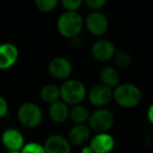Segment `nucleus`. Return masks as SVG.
<instances>
[{
	"mask_svg": "<svg viewBox=\"0 0 153 153\" xmlns=\"http://www.w3.org/2000/svg\"><path fill=\"white\" fill-rule=\"evenodd\" d=\"M84 27V19L78 12H64L57 21V30L67 39L78 38Z\"/></svg>",
	"mask_w": 153,
	"mask_h": 153,
	"instance_id": "f257e3e1",
	"label": "nucleus"
},
{
	"mask_svg": "<svg viewBox=\"0 0 153 153\" xmlns=\"http://www.w3.org/2000/svg\"><path fill=\"white\" fill-rule=\"evenodd\" d=\"M87 97V89L83 82L76 79H68L60 86V99L68 106L82 104Z\"/></svg>",
	"mask_w": 153,
	"mask_h": 153,
	"instance_id": "f03ea898",
	"label": "nucleus"
},
{
	"mask_svg": "<svg viewBox=\"0 0 153 153\" xmlns=\"http://www.w3.org/2000/svg\"><path fill=\"white\" fill-rule=\"evenodd\" d=\"M143 99L142 90L138 86L132 83L120 84L113 90V100L123 108H134Z\"/></svg>",
	"mask_w": 153,
	"mask_h": 153,
	"instance_id": "7ed1b4c3",
	"label": "nucleus"
},
{
	"mask_svg": "<svg viewBox=\"0 0 153 153\" xmlns=\"http://www.w3.org/2000/svg\"><path fill=\"white\" fill-rule=\"evenodd\" d=\"M17 117L21 125L33 129L38 127L42 123L43 113L38 104L33 102H25L20 105Z\"/></svg>",
	"mask_w": 153,
	"mask_h": 153,
	"instance_id": "20e7f679",
	"label": "nucleus"
},
{
	"mask_svg": "<svg viewBox=\"0 0 153 153\" xmlns=\"http://www.w3.org/2000/svg\"><path fill=\"white\" fill-rule=\"evenodd\" d=\"M114 124V115L106 108H100L90 113L88 127L97 133H106Z\"/></svg>",
	"mask_w": 153,
	"mask_h": 153,
	"instance_id": "39448f33",
	"label": "nucleus"
},
{
	"mask_svg": "<svg viewBox=\"0 0 153 153\" xmlns=\"http://www.w3.org/2000/svg\"><path fill=\"white\" fill-rule=\"evenodd\" d=\"M48 72L57 80H68L72 74V64L64 57H56L48 63Z\"/></svg>",
	"mask_w": 153,
	"mask_h": 153,
	"instance_id": "423d86ee",
	"label": "nucleus"
},
{
	"mask_svg": "<svg viewBox=\"0 0 153 153\" xmlns=\"http://www.w3.org/2000/svg\"><path fill=\"white\" fill-rule=\"evenodd\" d=\"M85 25L90 34L100 37L107 33L109 28V21L106 16L101 12H91L86 17Z\"/></svg>",
	"mask_w": 153,
	"mask_h": 153,
	"instance_id": "0eeeda50",
	"label": "nucleus"
},
{
	"mask_svg": "<svg viewBox=\"0 0 153 153\" xmlns=\"http://www.w3.org/2000/svg\"><path fill=\"white\" fill-rule=\"evenodd\" d=\"M90 104L96 107H104L113 99V90L103 84L96 85L87 92Z\"/></svg>",
	"mask_w": 153,
	"mask_h": 153,
	"instance_id": "6e6552de",
	"label": "nucleus"
},
{
	"mask_svg": "<svg viewBox=\"0 0 153 153\" xmlns=\"http://www.w3.org/2000/svg\"><path fill=\"white\" fill-rule=\"evenodd\" d=\"M1 143L7 151H21L24 147V136L16 128H7L1 134Z\"/></svg>",
	"mask_w": 153,
	"mask_h": 153,
	"instance_id": "1a4fd4ad",
	"label": "nucleus"
},
{
	"mask_svg": "<svg viewBox=\"0 0 153 153\" xmlns=\"http://www.w3.org/2000/svg\"><path fill=\"white\" fill-rule=\"evenodd\" d=\"M115 51L114 44L106 39L98 40L91 47L92 57L99 62H108L110 59H113Z\"/></svg>",
	"mask_w": 153,
	"mask_h": 153,
	"instance_id": "9d476101",
	"label": "nucleus"
},
{
	"mask_svg": "<svg viewBox=\"0 0 153 153\" xmlns=\"http://www.w3.org/2000/svg\"><path fill=\"white\" fill-rule=\"evenodd\" d=\"M19 51L13 43L0 44V70H7L13 67L18 61Z\"/></svg>",
	"mask_w": 153,
	"mask_h": 153,
	"instance_id": "9b49d317",
	"label": "nucleus"
},
{
	"mask_svg": "<svg viewBox=\"0 0 153 153\" xmlns=\"http://www.w3.org/2000/svg\"><path fill=\"white\" fill-rule=\"evenodd\" d=\"M46 153H71V145L68 138L60 134H53L45 140L43 145Z\"/></svg>",
	"mask_w": 153,
	"mask_h": 153,
	"instance_id": "f8f14e48",
	"label": "nucleus"
},
{
	"mask_svg": "<svg viewBox=\"0 0 153 153\" xmlns=\"http://www.w3.org/2000/svg\"><path fill=\"white\" fill-rule=\"evenodd\" d=\"M114 138L108 132L106 133H97L89 140L94 153H110L114 148Z\"/></svg>",
	"mask_w": 153,
	"mask_h": 153,
	"instance_id": "ddd939ff",
	"label": "nucleus"
},
{
	"mask_svg": "<svg viewBox=\"0 0 153 153\" xmlns=\"http://www.w3.org/2000/svg\"><path fill=\"white\" fill-rule=\"evenodd\" d=\"M90 135H91V130L86 124L74 125L68 132V140L70 145L76 147H84L91 138Z\"/></svg>",
	"mask_w": 153,
	"mask_h": 153,
	"instance_id": "4468645a",
	"label": "nucleus"
},
{
	"mask_svg": "<svg viewBox=\"0 0 153 153\" xmlns=\"http://www.w3.org/2000/svg\"><path fill=\"white\" fill-rule=\"evenodd\" d=\"M69 106L59 100L51 104L48 108V117L55 123L62 124L69 119Z\"/></svg>",
	"mask_w": 153,
	"mask_h": 153,
	"instance_id": "2eb2a0df",
	"label": "nucleus"
},
{
	"mask_svg": "<svg viewBox=\"0 0 153 153\" xmlns=\"http://www.w3.org/2000/svg\"><path fill=\"white\" fill-rule=\"evenodd\" d=\"M100 80L103 85L109 88H115L120 85L121 76H120L119 69L112 66L104 67L100 72Z\"/></svg>",
	"mask_w": 153,
	"mask_h": 153,
	"instance_id": "dca6fc26",
	"label": "nucleus"
},
{
	"mask_svg": "<svg viewBox=\"0 0 153 153\" xmlns=\"http://www.w3.org/2000/svg\"><path fill=\"white\" fill-rule=\"evenodd\" d=\"M90 117V113L88 109L83 105H76L72 106L69 110V119L71 120L76 125H82L88 122Z\"/></svg>",
	"mask_w": 153,
	"mask_h": 153,
	"instance_id": "f3484780",
	"label": "nucleus"
},
{
	"mask_svg": "<svg viewBox=\"0 0 153 153\" xmlns=\"http://www.w3.org/2000/svg\"><path fill=\"white\" fill-rule=\"evenodd\" d=\"M40 98L41 100L48 104L57 102L60 100V87L53 84H47L43 86L40 90Z\"/></svg>",
	"mask_w": 153,
	"mask_h": 153,
	"instance_id": "a211bd4d",
	"label": "nucleus"
},
{
	"mask_svg": "<svg viewBox=\"0 0 153 153\" xmlns=\"http://www.w3.org/2000/svg\"><path fill=\"white\" fill-rule=\"evenodd\" d=\"M113 61L117 67L119 68H127L131 65L132 63V57L129 53L125 51H115L113 56Z\"/></svg>",
	"mask_w": 153,
	"mask_h": 153,
	"instance_id": "6ab92c4d",
	"label": "nucleus"
},
{
	"mask_svg": "<svg viewBox=\"0 0 153 153\" xmlns=\"http://www.w3.org/2000/svg\"><path fill=\"white\" fill-rule=\"evenodd\" d=\"M58 3L59 2H58L57 0H36L35 1L37 9L40 12H43V13L53 12L57 7Z\"/></svg>",
	"mask_w": 153,
	"mask_h": 153,
	"instance_id": "aec40b11",
	"label": "nucleus"
},
{
	"mask_svg": "<svg viewBox=\"0 0 153 153\" xmlns=\"http://www.w3.org/2000/svg\"><path fill=\"white\" fill-rule=\"evenodd\" d=\"M21 153H46L43 145L37 142H30L24 145L21 149Z\"/></svg>",
	"mask_w": 153,
	"mask_h": 153,
	"instance_id": "412c9836",
	"label": "nucleus"
},
{
	"mask_svg": "<svg viewBox=\"0 0 153 153\" xmlns=\"http://www.w3.org/2000/svg\"><path fill=\"white\" fill-rule=\"evenodd\" d=\"M65 12H78V10L83 4L82 0H63L61 2Z\"/></svg>",
	"mask_w": 153,
	"mask_h": 153,
	"instance_id": "4be33fe9",
	"label": "nucleus"
},
{
	"mask_svg": "<svg viewBox=\"0 0 153 153\" xmlns=\"http://www.w3.org/2000/svg\"><path fill=\"white\" fill-rule=\"evenodd\" d=\"M85 4L94 12H98L106 4V0H85Z\"/></svg>",
	"mask_w": 153,
	"mask_h": 153,
	"instance_id": "5701e85b",
	"label": "nucleus"
},
{
	"mask_svg": "<svg viewBox=\"0 0 153 153\" xmlns=\"http://www.w3.org/2000/svg\"><path fill=\"white\" fill-rule=\"evenodd\" d=\"M9 112V103L3 97L0 96V119H3Z\"/></svg>",
	"mask_w": 153,
	"mask_h": 153,
	"instance_id": "b1692460",
	"label": "nucleus"
},
{
	"mask_svg": "<svg viewBox=\"0 0 153 153\" xmlns=\"http://www.w3.org/2000/svg\"><path fill=\"white\" fill-rule=\"evenodd\" d=\"M147 117H148V121L153 125V103L149 106L148 111H147Z\"/></svg>",
	"mask_w": 153,
	"mask_h": 153,
	"instance_id": "393cba45",
	"label": "nucleus"
},
{
	"mask_svg": "<svg viewBox=\"0 0 153 153\" xmlns=\"http://www.w3.org/2000/svg\"><path fill=\"white\" fill-rule=\"evenodd\" d=\"M81 153H94V151H92L91 147H90L89 145H86V146L82 147Z\"/></svg>",
	"mask_w": 153,
	"mask_h": 153,
	"instance_id": "a878e982",
	"label": "nucleus"
},
{
	"mask_svg": "<svg viewBox=\"0 0 153 153\" xmlns=\"http://www.w3.org/2000/svg\"><path fill=\"white\" fill-rule=\"evenodd\" d=\"M71 44L74 45V46L76 45V47H79L80 45H81V39H80L79 37H78V38L71 39Z\"/></svg>",
	"mask_w": 153,
	"mask_h": 153,
	"instance_id": "bb28decb",
	"label": "nucleus"
},
{
	"mask_svg": "<svg viewBox=\"0 0 153 153\" xmlns=\"http://www.w3.org/2000/svg\"><path fill=\"white\" fill-rule=\"evenodd\" d=\"M7 153H21V151H7Z\"/></svg>",
	"mask_w": 153,
	"mask_h": 153,
	"instance_id": "cd10ccee",
	"label": "nucleus"
}]
</instances>
